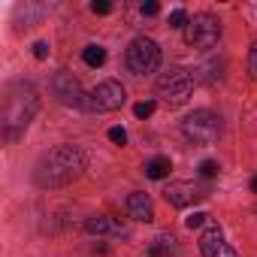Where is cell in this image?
Listing matches in <instances>:
<instances>
[{
    "label": "cell",
    "instance_id": "cell-1",
    "mask_svg": "<svg viewBox=\"0 0 257 257\" xmlns=\"http://www.w3.org/2000/svg\"><path fill=\"white\" fill-rule=\"evenodd\" d=\"M88 167V158L79 146H58L49 155H43V161L34 170V182L40 188H64L70 182H76Z\"/></svg>",
    "mask_w": 257,
    "mask_h": 257
},
{
    "label": "cell",
    "instance_id": "cell-2",
    "mask_svg": "<svg viewBox=\"0 0 257 257\" xmlns=\"http://www.w3.org/2000/svg\"><path fill=\"white\" fill-rule=\"evenodd\" d=\"M37 106H40V100H37V91H34V85H28V82H19V85H13L10 88V94H7V106H4V127H7V140H16L25 127L31 124V118L37 115Z\"/></svg>",
    "mask_w": 257,
    "mask_h": 257
},
{
    "label": "cell",
    "instance_id": "cell-3",
    "mask_svg": "<svg viewBox=\"0 0 257 257\" xmlns=\"http://www.w3.org/2000/svg\"><path fill=\"white\" fill-rule=\"evenodd\" d=\"M182 134L194 146H212L221 137V118L209 109H197L182 121Z\"/></svg>",
    "mask_w": 257,
    "mask_h": 257
},
{
    "label": "cell",
    "instance_id": "cell-4",
    "mask_svg": "<svg viewBox=\"0 0 257 257\" xmlns=\"http://www.w3.org/2000/svg\"><path fill=\"white\" fill-rule=\"evenodd\" d=\"M221 40V22L212 13H197L185 28V43L194 49H212Z\"/></svg>",
    "mask_w": 257,
    "mask_h": 257
},
{
    "label": "cell",
    "instance_id": "cell-5",
    "mask_svg": "<svg viewBox=\"0 0 257 257\" xmlns=\"http://www.w3.org/2000/svg\"><path fill=\"white\" fill-rule=\"evenodd\" d=\"M161 64V49L155 40L149 37H137L131 43V49H127V67H131V73L137 76H146V73H155Z\"/></svg>",
    "mask_w": 257,
    "mask_h": 257
},
{
    "label": "cell",
    "instance_id": "cell-6",
    "mask_svg": "<svg viewBox=\"0 0 257 257\" xmlns=\"http://www.w3.org/2000/svg\"><path fill=\"white\" fill-rule=\"evenodd\" d=\"M191 91H194V79H191L185 70H179V67L161 73V79H158V94H161L170 106H182V103H188Z\"/></svg>",
    "mask_w": 257,
    "mask_h": 257
},
{
    "label": "cell",
    "instance_id": "cell-7",
    "mask_svg": "<svg viewBox=\"0 0 257 257\" xmlns=\"http://www.w3.org/2000/svg\"><path fill=\"white\" fill-rule=\"evenodd\" d=\"M124 100H127L124 85L115 82V79H106V82H100V85L88 94V109H97V112H115V109L124 106Z\"/></svg>",
    "mask_w": 257,
    "mask_h": 257
},
{
    "label": "cell",
    "instance_id": "cell-8",
    "mask_svg": "<svg viewBox=\"0 0 257 257\" xmlns=\"http://www.w3.org/2000/svg\"><path fill=\"white\" fill-rule=\"evenodd\" d=\"M52 91H55V97H58L61 103L76 106V109H88V97H85V91L79 88V82L73 79V73H67V70L55 73V76H52Z\"/></svg>",
    "mask_w": 257,
    "mask_h": 257
},
{
    "label": "cell",
    "instance_id": "cell-9",
    "mask_svg": "<svg viewBox=\"0 0 257 257\" xmlns=\"http://www.w3.org/2000/svg\"><path fill=\"white\" fill-rule=\"evenodd\" d=\"M164 197H167L170 206L188 209L191 203L206 200V197H209V188H206V185H197V182H170V185L164 188Z\"/></svg>",
    "mask_w": 257,
    "mask_h": 257
},
{
    "label": "cell",
    "instance_id": "cell-10",
    "mask_svg": "<svg viewBox=\"0 0 257 257\" xmlns=\"http://www.w3.org/2000/svg\"><path fill=\"white\" fill-rule=\"evenodd\" d=\"M200 251H203V257H236V251L224 242L221 227H215V224L203 230V236H200Z\"/></svg>",
    "mask_w": 257,
    "mask_h": 257
},
{
    "label": "cell",
    "instance_id": "cell-11",
    "mask_svg": "<svg viewBox=\"0 0 257 257\" xmlns=\"http://www.w3.org/2000/svg\"><path fill=\"white\" fill-rule=\"evenodd\" d=\"M85 230L91 236H127V227H121L118 221L106 218V215H94L85 221Z\"/></svg>",
    "mask_w": 257,
    "mask_h": 257
},
{
    "label": "cell",
    "instance_id": "cell-12",
    "mask_svg": "<svg viewBox=\"0 0 257 257\" xmlns=\"http://www.w3.org/2000/svg\"><path fill=\"white\" fill-rule=\"evenodd\" d=\"M127 215L134 221H155V206L149 200V194H131L127 197Z\"/></svg>",
    "mask_w": 257,
    "mask_h": 257
},
{
    "label": "cell",
    "instance_id": "cell-13",
    "mask_svg": "<svg viewBox=\"0 0 257 257\" xmlns=\"http://www.w3.org/2000/svg\"><path fill=\"white\" fill-rule=\"evenodd\" d=\"M170 170H173L170 158H152V161L146 164V176H149V179H167Z\"/></svg>",
    "mask_w": 257,
    "mask_h": 257
},
{
    "label": "cell",
    "instance_id": "cell-14",
    "mask_svg": "<svg viewBox=\"0 0 257 257\" xmlns=\"http://www.w3.org/2000/svg\"><path fill=\"white\" fill-rule=\"evenodd\" d=\"M82 58H85L88 67H103V61H106V49H103V46H88V49L82 52Z\"/></svg>",
    "mask_w": 257,
    "mask_h": 257
},
{
    "label": "cell",
    "instance_id": "cell-15",
    "mask_svg": "<svg viewBox=\"0 0 257 257\" xmlns=\"http://www.w3.org/2000/svg\"><path fill=\"white\" fill-rule=\"evenodd\" d=\"M188 22H191V16H188L185 10H173V13H170V28L185 31V28H188Z\"/></svg>",
    "mask_w": 257,
    "mask_h": 257
},
{
    "label": "cell",
    "instance_id": "cell-16",
    "mask_svg": "<svg viewBox=\"0 0 257 257\" xmlns=\"http://www.w3.org/2000/svg\"><path fill=\"white\" fill-rule=\"evenodd\" d=\"M152 112H155V100H143V103L134 106V115H137V118H149Z\"/></svg>",
    "mask_w": 257,
    "mask_h": 257
},
{
    "label": "cell",
    "instance_id": "cell-17",
    "mask_svg": "<svg viewBox=\"0 0 257 257\" xmlns=\"http://www.w3.org/2000/svg\"><path fill=\"white\" fill-rule=\"evenodd\" d=\"M218 170H221L218 161H203V164H200V176H203V179H215Z\"/></svg>",
    "mask_w": 257,
    "mask_h": 257
},
{
    "label": "cell",
    "instance_id": "cell-18",
    "mask_svg": "<svg viewBox=\"0 0 257 257\" xmlns=\"http://www.w3.org/2000/svg\"><path fill=\"white\" fill-rule=\"evenodd\" d=\"M109 140H112L115 146H124V143H127V131H124V127H112V131H109Z\"/></svg>",
    "mask_w": 257,
    "mask_h": 257
},
{
    "label": "cell",
    "instance_id": "cell-19",
    "mask_svg": "<svg viewBox=\"0 0 257 257\" xmlns=\"http://www.w3.org/2000/svg\"><path fill=\"white\" fill-rule=\"evenodd\" d=\"M206 218H209L206 212H194L191 218H185V224H188V227L194 230V227H203V224H206Z\"/></svg>",
    "mask_w": 257,
    "mask_h": 257
},
{
    "label": "cell",
    "instance_id": "cell-20",
    "mask_svg": "<svg viewBox=\"0 0 257 257\" xmlns=\"http://www.w3.org/2000/svg\"><path fill=\"white\" fill-rule=\"evenodd\" d=\"M248 70H251V79L257 82V43H254L251 52H248Z\"/></svg>",
    "mask_w": 257,
    "mask_h": 257
},
{
    "label": "cell",
    "instance_id": "cell-21",
    "mask_svg": "<svg viewBox=\"0 0 257 257\" xmlns=\"http://www.w3.org/2000/svg\"><path fill=\"white\" fill-rule=\"evenodd\" d=\"M91 13H97V16H109V13H112V4H106V0H94V4H91Z\"/></svg>",
    "mask_w": 257,
    "mask_h": 257
},
{
    "label": "cell",
    "instance_id": "cell-22",
    "mask_svg": "<svg viewBox=\"0 0 257 257\" xmlns=\"http://www.w3.org/2000/svg\"><path fill=\"white\" fill-rule=\"evenodd\" d=\"M140 13H143V16H158V13H161V7L155 4V0H149V4H143V7H140Z\"/></svg>",
    "mask_w": 257,
    "mask_h": 257
},
{
    "label": "cell",
    "instance_id": "cell-23",
    "mask_svg": "<svg viewBox=\"0 0 257 257\" xmlns=\"http://www.w3.org/2000/svg\"><path fill=\"white\" fill-rule=\"evenodd\" d=\"M34 55H37L40 61H46V58H49V43H37V46H34Z\"/></svg>",
    "mask_w": 257,
    "mask_h": 257
},
{
    "label": "cell",
    "instance_id": "cell-24",
    "mask_svg": "<svg viewBox=\"0 0 257 257\" xmlns=\"http://www.w3.org/2000/svg\"><path fill=\"white\" fill-rule=\"evenodd\" d=\"M251 191H254V194H257V179H254V182H251Z\"/></svg>",
    "mask_w": 257,
    "mask_h": 257
}]
</instances>
